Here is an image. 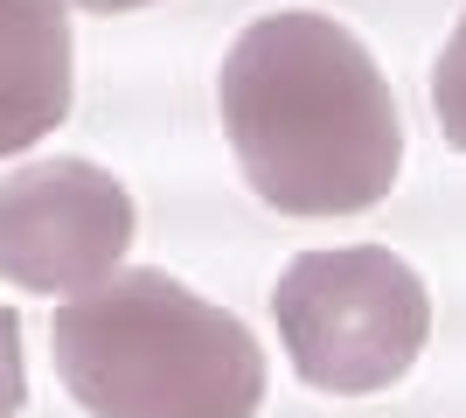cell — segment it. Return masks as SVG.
<instances>
[{
  "label": "cell",
  "instance_id": "obj_6",
  "mask_svg": "<svg viewBox=\"0 0 466 418\" xmlns=\"http://www.w3.org/2000/svg\"><path fill=\"white\" fill-rule=\"evenodd\" d=\"M431 105H439V133L466 154V15L452 28V42L439 49V70H431Z\"/></svg>",
  "mask_w": 466,
  "mask_h": 418
},
{
  "label": "cell",
  "instance_id": "obj_3",
  "mask_svg": "<svg viewBox=\"0 0 466 418\" xmlns=\"http://www.w3.org/2000/svg\"><path fill=\"white\" fill-rule=\"evenodd\" d=\"M286 356L299 383L328 398H370L410 377L431 335V293L397 251L349 244V251H299L272 293Z\"/></svg>",
  "mask_w": 466,
  "mask_h": 418
},
{
  "label": "cell",
  "instance_id": "obj_7",
  "mask_svg": "<svg viewBox=\"0 0 466 418\" xmlns=\"http://www.w3.org/2000/svg\"><path fill=\"white\" fill-rule=\"evenodd\" d=\"M28 404V370H21V314L0 307V418Z\"/></svg>",
  "mask_w": 466,
  "mask_h": 418
},
{
  "label": "cell",
  "instance_id": "obj_2",
  "mask_svg": "<svg viewBox=\"0 0 466 418\" xmlns=\"http://www.w3.org/2000/svg\"><path fill=\"white\" fill-rule=\"evenodd\" d=\"M56 377L91 418H258L265 349L167 272H112L49 321Z\"/></svg>",
  "mask_w": 466,
  "mask_h": 418
},
{
  "label": "cell",
  "instance_id": "obj_4",
  "mask_svg": "<svg viewBox=\"0 0 466 418\" xmlns=\"http://www.w3.org/2000/svg\"><path fill=\"white\" fill-rule=\"evenodd\" d=\"M133 244V196L91 160H35L0 181V272L28 293H91Z\"/></svg>",
  "mask_w": 466,
  "mask_h": 418
},
{
  "label": "cell",
  "instance_id": "obj_8",
  "mask_svg": "<svg viewBox=\"0 0 466 418\" xmlns=\"http://www.w3.org/2000/svg\"><path fill=\"white\" fill-rule=\"evenodd\" d=\"M77 7H91V15H126V7H147V0H77Z\"/></svg>",
  "mask_w": 466,
  "mask_h": 418
},
{
  "label": "cell",
  "instance_id": "obj_5",
  "mask_svg": "<svg viewBox=\"0 0 466 418\" xmlns=\"http://www.w3.org/2000/svg\"><path fill=\"white\" fill-rule=\"evenodd\" d=\"M70 112V15L63 0H0V160L28 154Z\"/></svg>",
  "mask_w": 466,
  "mask_h": 418
},
{
  "label": "cell",
  "instance_id": "obj_1",
  "mask_svg": "<svg viewBox=\"0 0 466 418\" xmlns=\"http://www.w3.org/2000/svg\"><path fill=\"white\" fill-rule=\"evenodd\" d=\"M237 168L279 217H355L397 189L404 119L355 28L313 7L251 21L216 70Z\"/></svg>",
  "mask_w": 466,
  "mask_h": 418
}]
</instances>
